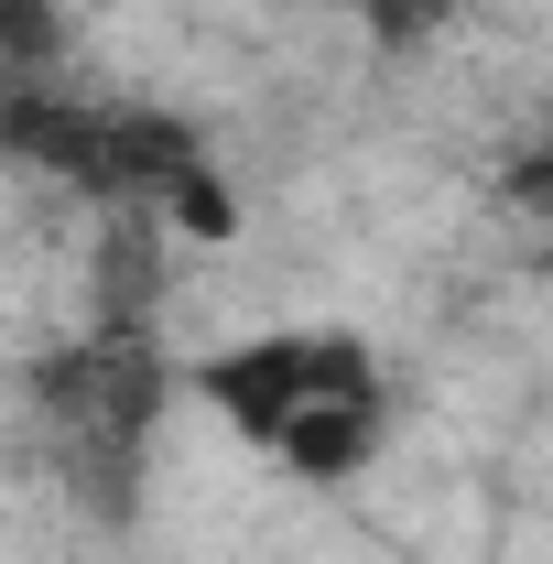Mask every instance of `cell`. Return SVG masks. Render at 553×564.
<instances>
[{"label": "cell", "mask_w": 553, "mask_h": 564, "mask_svg": "<svg viewBox=\"0 0 553 564\" xmlns=\"http://www.w3.org/2000/svg\"><path fill=\"white\" fill-rule=\"evenodd\" d=\"M380 423H391V391L326 402V413H304V423L272 445V467H282V478H304V489H337V478H358V467L380 456Z\"/></svg>", "instance_id": "3957f363"}, {"label": "cell", "mask_w": 553, "mask_h": 564, "mask_svg": "<svg viewBox=\"0 0 553 564\" xmlns=\"http://www.w3.org/2000/svg\"><path fill=\"white\" fill-rule=\"evenodd\" d=\"M358 11H369V33H380V44H423V33L445 22V0H358Z\"/></svg>", "instance_id": "5b68a950"}, {"label": "cell", "mask_w": 553, "mask_h": 564, "mask_svg": "<svg viewBox=\"0 0 553 564\" xmlns=\"http://www.w3.org/2000/svg\"><path fill=\"white\" fill-rule=\"evenodd\" d=\"M499 196H510L521 217H553V141H543V152H521V163L499 174Z\"/></svg>", "instance_id": "8992f818"}, {"label": "cell", "mask_w": 553, "mask_h": 564, "mask_svg": "<svg viewBox=\"0 0 553 564\" xmlns=\"http://www.w3.org/2000/svg\"><path fill=\"white\" fill-rule=\"evenodd\" d=\"M66 44H76V11H66V0H0V87H44V76H66Z\"/></svg>", "instance_id": "277c9868"}, {"label": "cell", "mask_w": 553, "mask_h": 564, "mask_svg": "<svg viewBox=\"0 0 553 564\" xmlns=\"http://www.w3.org/2000/svg\"><path fill=\"white\" fill-rule=\"evenodd\" d=\"M196 391H207L217 413H228L250 445H261V456H272L304 413L380 391V358H369V337H347V326H272V337L217 348L207 369H196Z\"/></svg>", "instance_id": "7a4b0ae2"}, {"label": "cell", "mask_w": 553, "mask_h": 564, "mask_svg": "<svg viewBox=\"0 0 553 564\" xmlns=\"http://www.w3.org/2000/svg\"><path fill=\"white\" fill-rule=\"evenodd\" d=\"M33 413H44V445H55V478H66L98 521H131L141 499V445L174 402V369L152 348V326H87L76 348L33 358Z\"/></svg>", "instance_id": "6da1fadb"}, {"label": "cell", "mask_w": 553, "mask_h": 564, "mask_svg": "<svg viewBox=\"0 0 553 564\" xmlns=\"http://www.w3.org/2000/svg\"><path fill=\"white\" fill-rule=\"evenodd\" d=\"M543 272H553V261H543Z\"/></svg>", "instance_id": "52a82bcc"}]
</instances>
